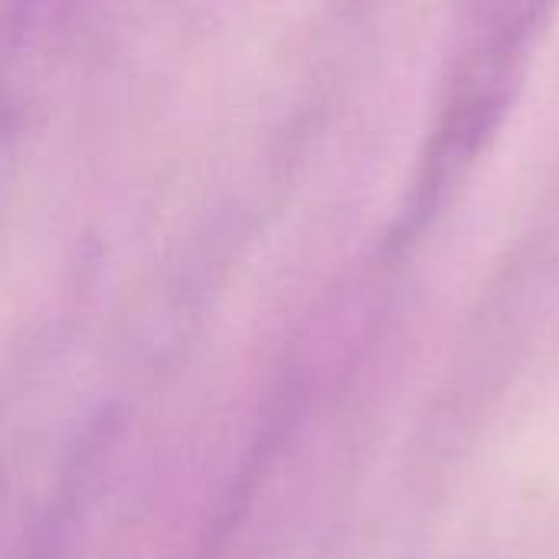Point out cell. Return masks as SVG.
<instances>
[{
    "instance_id": "obj_1",
    "label": "cell",
    "mask_w": 559,
    "mask_h": 559,
    "mask_svg": "<svg viewBox=\"0 0 559 559\" xmlns=\"http://www.w3.org/2000/svg\"><path fill=\"white\" fill-rule=\"evenodd\" d=\"M554 7L478 3L465 10L413 187L396 216V242L419 239L459 197L501 134L527 82Z\"/></svg>"
}]
</instances>
